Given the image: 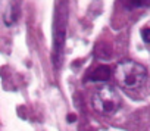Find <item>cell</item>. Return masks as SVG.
I'll return each instance as SVG.
<instances>
[{
	"label": "cell",
	"instance_id": "cell-4",
	"mask_svg": "<svg viewBox=\"0 0 150 131\" xmlns=\"http://www.w3.org/2000/svg\"><path fill=\"white\" fill-rule=\"evenodd\" d=\"M110 77V68L109 67H105V65H102V67H97L87 78L90 81H96V83H103V81H108Z\"/></svg>",
	"mask_w": 150,
	"mask_h": 131
},
{
	"label": "cell",
	"instance_id": "cell-5",
	"mask_svg": "<svg viewBox=\"0 0 150 131\" xmlns=\"http://www.w3.org/2000/svg\"><path fill=\"white\" fill-rule=\"evenodd\" d=\"M18 16H19V5L18 3H11L9 8H8V11H6V13H5V22H6V25L15 24L16 19H18Z\"/></svg>",
	"mask_w": 150,
	"mask_h": 131
},
{
	"label": "cell",
	"instance_id": "cell-3",
	"mask_svg": "<svg viewBox=\"0 0 150 131\" xmlns=\"http://www.w3.org/2000/svg\"><path fill=\"white\" fill-rule=\"evenodd\" d=\"M93 108L103 115H113L121 106V96L112 86H102L93 94Z\"/></svg>",
	"mask_w": 150,
	"mask_h": 131
},
{
	"label": "cell",
	"instance_id": "cell-6",
	"mask_svg": "<svg viewBox=\"0 0 150 131\" xmlns=\"http://www.w3.org/2000/svg\"><path fill=\"white\" fill-rule=\"evenodd\" d=\"M141 37L146 43H150V28H144L141 30Z\"/></svg>",
	"mask_w": 150,
	"mask_h": 131
},
{
	"label": "cell",
	"instance_id": "cell-2",
	"mask_svg": "<svg viewBox=\"0 0 150 131\" xmlns=\"http://www.w3.org/2000/svg\"><path fill=\"white\" fill-rule=\"evenodd\" d=\"M68 16H69V8L68 2H63L57 6L56 18H54V30H53V59L57 65L62 56V49L66 38V28H68Z\"/></svg>",
	"mask_w": 150,
	"mask_h": 131
},
{
	"label": "cell",
	"instance_id": "cell-1",
	"mask_svg": "<svg viewBox=\"0 0 150 131\" xmlns=\"http://www.w3.org/2000/svg\"><path fill=\"white\" fill-rule=\"evenodd\" d=\"M115 78L124 89H140L147 80V69L135 60H122L115 68Z\"/></svg>",
	"mask_w": 150,
	"mask_h": 131
}]
</instances>
